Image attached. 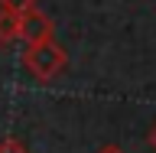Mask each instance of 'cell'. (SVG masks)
<instances>
[{
  "mask_svg": "<svg viewBox=\"0 0 156 153\" xmlns=\"http://www.w3.org/2000/svg\"><path fill=\"white\" fill-rule=\"evenodd\" d=\"M23 65H26V72L36 78V82H52V78H58L62 72H65L68 52L58 46L55 39L36 42V46H26V52H23Z\"/></svg>",
  "mask_w": 156,
  "mask_h": 153,
  "instance_id": "6da1fadb",
  "label": "cell"
},
{
  "mask_svg": "<svg viewBox=\"0 0 156 153\" xmlns=\"http://www.w3.org/2000/svg\"><path fill=\"white\" fill-rule=\"evenodd\" d=\"M55 36V23L42 13V10H26V13H20V39L26 42V46H36V42H49V39Z\"/></svg>",
  "mask_w": 156,
  "mask_h": 153,
  "instance_id": "7a4b0ae2",
  "label": "cell"
},
{
  "mask_svg": "<svg viewBox=\"0 0 156 153\" xmlns=\"http://www.w3.org/2000/svg\"><path fill=\"white\" fill-rule=\"evenodd\" d=\"M20 39V13L0 10V46H10Z\"/></svg>",
  "mask_w": 156,
  "mask_h": 153,
  "instance_id": "3957f363",
  "label": "cell"
},
{
  "mask_svg": "<svg viewBox=\"0 0 156 153\" xmlns=\"http://www.w3.org/2000/svg\"><path fill=\"white\" fill-rule=\"evenodd\" d=\"M39 0H0V10H10V13H26L33 10Z\"/></svg>",
  "mask_w": 156,
  "mask_h": 153,
  "instance_id": "277c9868",
  "label": "cell"
},
{
  "mask_svg": "<svg viewBox=\"0 0 156 153\" xmlns=\"http://www.w3.org/2000/svg\"><path fill=\"white\" fill-rule=\"evenodd\" d=\"M0 153H29V147L23 140H16V137H3L0 140Z\"/></svg>",
  "mask_w": 156,
  "mask_h": 153,
  "instance_id": "5b68a950",
  "label": "cell"
},
{
  "mask_svg": "<svg viewBox=\"0 0 156 153\" xmlns=\"http://www.w3.org/2000/svg\"><path fill=\"white\" fill-rule=\"evenodd\" d=\"M98 153H124V150H120V147H117V144H107V147H101V150H98Z\"/></svg>",
  "mask_w": 156,
  "mask_h": 153,
  "instance_id": "8992f818",
  "label": "cell"
},
{
  "mask_svg": "<svg viewBox=\"0 0 156 153\" xmlns=\"http://www.w3.org/2000/svg\"><path fill=\"white\" fill-rule=\"evenodd\" d=\"M146 140H150V147H153V150H156V124H153V130L146 134Z\"/></svg>",
  "mask_w": 156,
  "mask_h": 153,
  "instance_id": "52a82bcc",
  "label": "cell"
}]
</instances>
